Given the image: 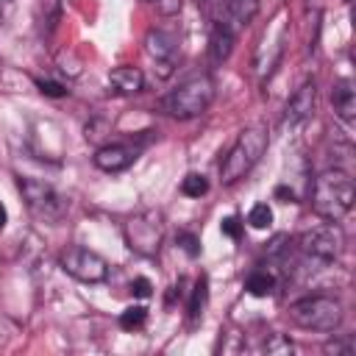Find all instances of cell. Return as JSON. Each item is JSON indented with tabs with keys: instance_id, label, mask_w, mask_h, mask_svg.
<instances>
[{
	"instance_id": "6da1fadb",
	"label": "cell",
	"mask_w": 356,
	"mask_h": 356,
	"mask_svg": "<svg viewBox=\"0 0 356 356\" xmlns=\"http://www.w3.org/2000/svg\"><path fill=\"white\" fill-rule=\"evenodd\" d=\"M356 189H353V178L345 170H325L314 178L312 186V209L314 214H320L323 220H342L350 206H353Z\"/></svg>"
},
{
	"instance_id": "7a4b0ae2",
	"label": "cell",
	"mask_w": 356,
	"mask_h": 356,
	"mask_svg": "<svg viewBox=\"0 0 356 356\" xmlns=\"http://www.w3.org/2000/svg\"><path fill=\"white\" fill-rule=\"evenodd\" d=\"M267 131L261 125H253V128H245L236 142L231 145V150L225 153L222 164H220V178L222 184H236L239 178H245L253 164L261 159V153L267 150Z\"/></svg>"
},
{
	"instance_id": "3957f363",
	"label": "cell",
	"mask_w": 356,
	"mask_h": 356,
	"mask_svg": "<svg viewBox=\"0 0 356 356\" xmlns=\"http://www.w3.org/2000/svg\"><path fill=\"white\" fill-rule=\"evenodd\" d=\"M211 100H214V83H211V78L209 75H197V78L184 81L178 89H172L161 100V108L170 117H175V120H192V117L203 114Z\"/></svg>"
},
{
	"instance_id": "277c9868",
	"label": "cell",
	"mask_w": 356,
	"mask_h": 356,
	"mask_svg": "<svg viewBox=\"0 0 356 356\" xmlns=\"http://www.w3.org/2000/svg\"><path fill=\"white\" fill-rule=\"evenodd\" d=\"M289 320L306 331H334L342 323V306L325 295H309L289 306Z\"/></svg>"
},
{
	"instance_id": "5b68a950",
	"label": "cell",
	"mask_w": 356,
	"mask_h": 356,
	"mask_svg": "<svg viewBox=\"0 0 356 356\" xmlns=\"http://www.w3.org/2000/svg\"><path fill=\"white\" fill-rule=\"evenodd\" d=\"M19 192H22L25 206L31 209V214L44 222H58L70 209V200L56 186L39 181V178H19Z\"/></svg>"
},
{
	"instance_id": "8992f818",
	"label": "cell",
	"mask_w": 356,
	"mask_h": 356,
	"mask_svg": "<svg viewBox=\"0 0 356 356\" xmlns=\"http://www.w3.org/2000/svg\"><path fill=\"white\" fill-rule=\"evenodd\" d=\"M164 222L159 211H139L125 220V242L139 256H156L161 248Z\"/></svg>"
},
{
	"instance_id": "52a82bcc",
	"label": "cell",
	"mask_w": 356,
	"mask_h": 356,
	"mask_svg": "<svg viewBox=\"0 0 356 356\" xmlns=\"http://www.w3.org/2000/svg\"><path fill=\"white\" fill-rule=\"evenodd\" d=\"M61 270L67 275H72L75 281H83V284H100L108 278V264L100 253L89 250V248H81V245H72L61 253Z\"/></svg>"
},
{
	"instance_id": "ba28073f",
	"label": "cell",
	"mask_w": 356,
	"mask_h": 356,
	"mask_svg": "<svg viewBox=\"0 0 356 356\" xmlns=\"http://www.w3.org/2000/svg\"><path fill=\"white\" fill-rule=\"evenodd\" d=\"M342 248H345V236L337 220H328L325 225H317L300 236V250L317 261H334L342 253Z\"/></svg>"
},
{
	"instance_id": "9c48e42d",
	"label": "cell",
	"mask_w": 356,
	"mask_h": 356,
	"mask_svg": "<svg viewBox=\"0 0 356 356\" xmlns=\"http://www.w3.org/2000/svg\"><path fill=\"white\" fill-rule=\"evenodd\" d=\"M314 106H317V83L314 81H303L295 95L286 100V108H284V120L289 125H298L303 120H309L314 114Z\"/></svg>"
},
{
	"instance_id": "30bf717a",
	"label": "cell",
	"mask_w": 356,
	"mask_h": 356,
	"mask_svg": "<svg viewBox=\"0 0 356 356\" xmlns=\"http://www.w3.org/2000/svg\"><path fill=\"white\" fill-rule=\"evenodd\" d=\"M145 53H147L159 67H164L161 75L167 78L170 70H172V58H175V39H172L170 33H164V31H150V33L145 36Z\"/></svg>"
},
{
	"instance_id": "8fae6325",
	"label": "cell",
	"mask_w": 356,
	"mask_h": 356,
	"mask_svg": "<svg viewBox=\"0 0 356 356\" xmlns=\"http://www.w3.org/2000/svg\"><path fill=\"white\" fill-rule=\"evenodd\" d=\"M134 159H136V150L128 145H103L95 153V167L103 172H120V170L131 167Z\"/></svg>"
},
{
	"instance_id": "7c38bea8",
	"label": "cell",
	"mask_w": 356,
	"mask_h": 356,
	"mask_svg": "<svg viewBox=\"0 0 356 356\" xmlns=\"http://www.w3.org/2000/svg\"><path fill=\"white\" fill-rule=\"evenodd\" d=\"M331 103H334V114L342 120V122H353L356 117V89H353V81L342 78L334 83L331 89Z\"/></svg>"
},
{
	"instance_id": "4fadbf2b",
	"label": "cell",
	"mask_w": 356,
	"mask_h": 356,
	"mask_svg": "<svg viewBox=\"0 0 356 356\" xmlns=\"http://www.w3.org/2000/svg\"><path fill=\"white\" fill-rule=\"evenodd\" d=\"M108 83L114 86V92L120 95H136L142 92L145 86V75L139 67H131V64H122V67H114L108 72Z\"/></svg>"
},
{
	"instance_id": "5bb4252c",
	"label": "cell",
	"mask_w": 356,
	"mask_h": 356,
	"mask_svg": "<svg viewBox=\"0 0 356 356\" xmlns=\"http://www.w3.org/2000/svg\"><path fill=\"white\" fill-rule=\"evenodd\" d=\"M234 50V31L228 28V22H214L211 25V36H209V56L214 64H222Z\"/></svg>"
},
{
	"instance_id": "9a60e30c",
	"label": "cell",
	"mask_w": 356,
	"mask_h": 356,
	"mask_svg": "<svg viewBox=\"0 0 356 356\" xmlns=\"http://www.w3.org/2000/svg\"><path fill=\"white\" fill-rule=\"evenodd\" d=\"M220 6L222 14L236 25H248L259 11V0H220Z\"/></svg>"
},
{
	"instance_id": "2e32d148",
	"label": "cell",
	"mask_w": 356,
	"mask_h": 356,
	"mask_svg": "<svg viewBox=\"0 0 356 356\" xmlns=\"http://www.w3.org/2000/svg\"><path fill=\"white\" fill-rule=\"evenodd\" d=\"M273 286H275V278H273L267 270H253V273H248V278H245V289H248V295H253V298H267V295L273 292Z\"/></svg>"
},
{
	"instance_id": "e0dca14e",
	"label": "cell",
	"mask_w": 356,
	"mask_h": 356,
	"mask_svg": "<svg viewBox=\"0 0 356 356\" xmlns=\"http://www.w3.org/2000/svg\"><path fill=\"white\" fill-rule=\"evenodd\" d=\"M206 300H209V281H206V275H200V278L195 281V289H192V298H189V306H186L192 323H195L197 317H203Z\"/></svg>"
},
{
	"instance_id": "ac0fdd59",
	"label": "cell",
	"mask_w": 356,
	"mask_h": 356,
	"mask_svg": "<svg viewBox=\"0 0 356 356\" xmlns=\"http://www.w3.org/2000/svg\"><path fill=\"white\" fill-rule=\"evenodd\" d=\"M147 320V309L145 306H128L122 314H120V328L122 331H139Z\"/></svg>"
},
{
	"instance_id": "d6986e66",
	"label": "cell",
	"mask_w": 356,
	"mask_h": 356,
	"mask_svg": "<svg viewBox=\"0 0 356 356\" xmlns=\"http://www.w3.org/2000/svg\"><path fill=\"white\" fill-rule=\"evenodd\" d=\"M181 192H184L186 197H200V195H206V192H209L206 175H200V172H186L184 181H181Z\"/></svg>"
},
{
	"instance_id": "ffe728a7",
	"label": "cell",
	"mask_w": 356,
	"mask_h": 356,
	"mask_svg": "<svg viewBox=\"0 0 356 356\" xmlns=\"http://www.w3.org/2000/svg\"><path fill=\"white\" fill-rule=\"evenodd\" d=\"M270 222H273V209L267 206V203H256L250 211H248V225L250 228H270Z\"/></svg>"
},
{
	"instance_id": "44dd1931",
	"label": "cell",
	"mask_w": 356,
	"mask_h": 356,
	"mask_svg": "<svg viewBox=\"0 0 356 356\" xmlns=\"http://www.w3.org/2000/svg\"><path fill=\"white\" fill-rule=\"evenodd\" d=\"M178 248H181L189 259H195V256L200 253V242H197V236L189 234V231H181V234H178Z\"/></svg>"
},
{
	"instance_id": "7402d4cb",
	"label": "cell",
	"mask_w": 356,
	"mask_h": 356,
	"mask_svg": "<svg viewBox=\"0 0 356 356\" xmlns=\"http://www.w3.org/2000/svg\"><path fill=\"white\" fill-rule=\"evenodd\" d=\"M264 350H267V353H292V342H289L284 334H273V337L264 342Z\"/></svg>"
},
{
	"instance_id": "603a6c76",
	"label": "cell",
	"mask_w": 356,
	"mask_h": 356,
	"mask_svg": "<svg viewBox=\"0 0 356 356\" xmlns=\"http://www.w3.org/2000/svg\"><path fill=\"white\" fill-rule=\"evenodd\" d=\"M220 231L225 234V236H231V239H239L242 236V222H239V217H225L222 222H220Z\"/></svg>"
},
{
	"instance_id": "cb8c5ba5",
	"label": "cell",
	"mask_w": 356,
	"mask_h": 356,
	"mask_svg": "<svg viewBox=\"0 0 356 356\" xmlns=\"http://www.w3.org/2000/svg\"><path fill=\"white\" fill-rule=\"evenodd\" d=\"M36 86H39V92L47 95V97H64V95H67V89H64L61 83H56V81H36Z\"/></svg>"
},
{
	"instance_id": "d4e9b609",
	"label": "cell",
	"mask_w": 356,
	"mask_h": 356,
	"mask_svg": "<svg viewBox=\"0 0 356 356\" xmlns=\"http://www.w3.org/2000/svg\"><path fill=\"white\" fill-rule=\"evenodd\" d=\"M131 292H134L136 298H150V292H153V284H150L145 275H139V278H134V281H131Z\"/></svg>"
},
{
	"instance_id": "484cf974",
	"label": "cell",
	"mask_w": 356,
	"mask_h": 356,
	"mask_svg": "<svg viewBox=\"0 0 356 356\" xmlns=\"http://www.w3.org/2000/svg\"><path fill=\"white\" fill-rule=\"evenodd\" d=\"M153 3H156V8H159L164 17L178 14V11H181V6H184V0H153Z\"/></svg>"
},
{
	"instance_id": "4316f807",
	"label": "cell",
	"mask_w": 356,
	"mask_h": 356,
	"mask_svg": "<svg viewBox=\"0 0 356 356\" xmlns=\"http://www.w3.org/2000/svg\"><path fill=\"white\" fill-rule=\"evenodd\" d=\"M275 197H281L284 203H295V195H292V189H286V186H278V189H275Z\"/></svg>"
},
{
	"instance_id": "83f0119b",
	"label": "cell",
	"mask_w": 356,
	"mask_h": 356,
	"mask_svg": "<svg viewBox=\"0 0 356 356\" xmlns=\"http://www.w3.org/2000/svg\"><path fill=\"white\" fill-rule=\"evenodd\" d=\"M6 222H8V211H6V206L0 203V231L6 228Z\"/></svg>"
},
{
	"instance_id": "f1b7e54d",
	"label": "cell",
	"mask_w": 356,
	"mask_h": 356,
	"mask_svg": "<svg viewBox=\"0 0 356 356\" xmlns=\"http://www.w3.org/2000/svg\"><path fill=\"white\" fill-rule=\"evenodd\" d=\"M145 3H153V0H145Z\"/></svg>"
},
{
	"instance_id": "f546056e",
	"label": "cell",
	"mask_w": 356,
	"mask_h": 356,
	"mask_svg": "<svg viewBox=\"0 0 356 356\" xmlns=\"http://www.w3.org/2000/svg\"><path fill=\"white\" fill-rule=\"evenodd\" d=\"M345 3H350V0H345Z\"/></svg>"
}]
</instances>
